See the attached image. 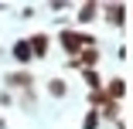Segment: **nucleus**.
Returning <instances> with one entry per match:
<instances>
[{
	"label": "nucleus",
	"mask_w": 133,
	"mask_h": 129,
	"mask_svg": "<svg viewBox=\"0 0 133 129\" xmlns=\"http://www.w3.org/2000/svg\"><path fill=\"white\" fill-rule=\"evenodd\" d=\"M58 48L65 51L68 58H75V55H82L85 48H99V41H96V34H89V31L62 27V31H58Z\"/></svg>",
	"instance_id": "obj_1"
},
{
	"label": "nucleus",
	"mask_w": 133,
	"mask_h": 129,
	"mask_svg": "<svg viewBox=\"0 0 133 129\" xmlns=\"http://www.w3.org/2000/svg\"><path fill=\"white\" fill-rule=\"evenodd\" d=\"M99 14H102V20L106 24H113V27H126V14H130V7L126 4H99Z\"/></svg>",
	"instance_id": "obj_2"
},
{
	"label": "nucleus",
	"mask_w": 133,
	"mask_h": 129,
	"mask_svg": "<svg viewBox=\"0 0 133 129\" xmlns=\"http://www.w3.org/2000/svg\"><path fill=\"white\" fill-rule=\"evenodd\" d=\"M99 58H102V51L99 48H85L82 55H75V58H65V68H78V71H85V68H96L99 65Z\"/></svg>",
	"instance_id": "obj_3"
},
{
	"label": "nucleus",
	"mask_w": 133,
	"mask_h": 129,
	"mask_svg": "<svg viewBox=\"0 0 133 129\" xmlns=\"http://www.w3.org/2000/svg\"><path fill=\"white\" fill-rule=\"evenodd\" d=\"M4 85H7V92H28V88H34V71H28V68H21V71H7V78H4Z\"/></svg>",
	"instance_id": "obj_4"
},
{
	"label": "nucleus",
	"mask_w": 133,
	"mask_h": 129,
	"mask_svg": "<svg viewBox=\"0 0 133 129\" xmlns=\"http://www.w3.org/2000/svg\"><path fill=\"white\" fill-rule=\"evenodd\" d=\"M96 17H99V4H96V0H85V4H78V7H75V27H78V31H85Z\"/></svg>",
	"instance_id": "obj_5"
},
{
	"label": "nucleus",
	"mask_w": 133,
	"mask_h": 129,
	"mask_svg": "<svg viewBox=\"0 0 133 129\" xmlns=\"http://www.w3.org/2000/svg\"><path fill=\"white\" fill-rule=\"evenodd\" d=\"M102 95L109 98V102H123V98H126V78H123V75L106 78V82H102Z\"/></svg>",
	"instance_id": "obj_6"
},
{
	"label": "nucleus",
	"mask_w": 133,
	"mask_h": 129,
	"mask_svg": "<svg viewBox=\"0 0 133 129\" xmlns=\"http://www.w3.org/2000/svg\"><path fill=\"white\" fill-rule=\"evenodd\" d=\"M28 48H31L34 58H48V51H51V34H44V31L31 34V37H28Z\"/></svg>",
	"instance_id": "obj_7"
},
{
	"label": "nucleus",
	"mask_w": 133,
	"mask_h": 129,
	"mask_svg": "<svg viewBox=\"0 0 133 129\" xmlns=\"http://www.w3.org/2000/svg\"><path fill=\"white\" fill-rule=\"evenodd\" d=\"M10 55H14V61H17L21 68H28V65L34 61V55H31V48H28V37H17V41L10 44Z\"/></svg>",
	"instance_id": "obj_8"
},
{
	"label": "nucleus",
	"mask_w": 133,
	"mask_h": 129,
	"mask_svg": "<svg viewBox=\"0 0 133 129\" xmlns=\"http://www.w3.org/2000/svg\"><path fill=\"white\" fill-rule=\"evenodd\" d=\"M44 92H48V98H65L68 95V82L62 78V75H51L48 85H44Z\"/></svg>",
	"instance_id": "obj_9"
},
{
	"label": "nucleus",
	"mask_w": 133,
	"mask_h": 129,
	"mask_svg": "<svg viewBox=\"0 0 133 129\" xmlns=\"http://www.w3.org/2000/svg\"><path fill=\"white\" fill-rule=\"evenodd\" d=\"M119 112H123V102H106V105L99 109V119H102V122H116Z\"/></svg>",
	"instance_id": "obj_10"
},
{
	"label": "nucleus",
	"mask_w": 133,
	"mask_h": 129,
	"mask_svg": "<svg viewBox=\"0 0 133 129\" xmlns=\"http://www.w3.org/2000/svg\"><path fill=\"white\" fill-rule=\"evenodd\" d=\"M82 82L89 85V92H99L106 78H102V75H99V68H85V71H82Z\"/></svg>",
	"instance_id": "obj_11"
},
{
	"label": "nucleus",
	"mask_w": 133,
	"mask_h": 129,
	"mask_svg": "<svg viewBox=\"0 0 133 129\" xmlns=\"http://www.w3.org/2000/svg\"><path fill=\"white\" fill-rule=\"evenodd\" d=\"M14 102H21V109H28V112H34V109H38V95H34V88L17 92V95H14Z\"/></svg>",
	"instance_id": "obj_12"
},
{
	"label": "nucleus",
	"mask_w": 133,
	"mask_h": 129,
	"mask_svg": "<svg viewBox=\"0 0 133 129\" xmlns=\"http://www.w3.org/2000/svg\"><path fill=\"white\" fill-rule=\"evenodd\" d=\"M99 126H102L99 109H89V112H85V119H82V129H99Z\"/></svg>",
	"instance_id": "obj_13"
},
{
	"label": "nucleus",
	"mask_w": 133,
	"mask_h": 129,
	"mask_svg": "<svg viewBox=\"0 0 133 129\" xmlns=\"http://www.w3.org/2000/svg\"><path fill=\"white\" fill-rule=\"evenodd\" d=\"M48 10H51V14H62V10H68V4H65V0H51Z\"/></svg>",
	"instance_id": "obj_14"
},
{
	"label": "nucleus",
	"mask_w": 133,
	"mask_h": 129,
	"mask_svg": "<svg viewBox=\"0 0 133 129\" xmlns=\"http://www.w3.org/2000/svg\"><path fill=\"white\" fill-rule=\"evenodd\" d=\"M0 105H4V109H7V105H14V92H7V88L0 92Z\"/></svg>",
	"instance_id": "obj_15"
},
{
	"label": "nucleus",
	"mask_w": 133,
	"mask_h": 129,
	"mask_svg": "<svg viewBox=\"0 0 133 129\" xmlns=\"http://www.w3.org/2000/svg\"><path fill=\"white\" fill-rule=\"evenodd\" d=\"M113 126H116V129H130V126H126V119H123V116H119V119H116V122H113Z\"/></svg>",
	"instance_id": "obj_16"
},
{
	"label": "nucleus",
	"mask_w": 133,
	"mask_h": 129,
	"mask_svg": "<svg viewBox=\"0 0 133 129\" xmlns=\"http://www.w3.org/2000/svg\"><path fill=\"white\" fill-rule=\"evenodd\" d=\"M0 129H7V119H4V116H0Z\"/></svg>",
	"instance_id": "obj_17"
}]
</instances>
